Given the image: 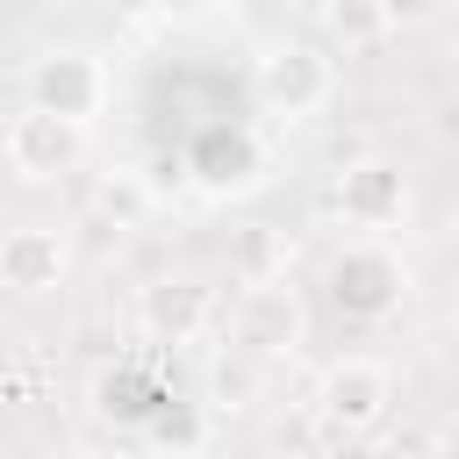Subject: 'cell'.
I'll list each match as a JSON object with an SVG mask.
<instances>
[{"mask_svg": "<svg viewBox=\"0 0 459 459\" xmlns=\"http://www.w3.org/2000/svg\"><path fill=\"white\" fill-rule=\"evenodd\" d=\"M323 294L344 323H387L402 301H409V265L394 244L380 237H344L323 265Z\"/></svg>", "mask_w": 459, "mask_h": 459, "instance_id": "obj_1", "label": "cell"}, {"mask_svg": "<svg viewBox=\"0 0 459 459\" xmlns=\"http://www.w3.org/2000/svg\"><path fill=\"white\" fill-rule=\"evenodd\" d=\"M108 93H115V72H108V57L86 50V43H50V50H36L29 72H22V108H43V115L79 122V129L100 122Z\"/></svg>", "mask_w": 459, "mask_h": 459, "instance_id": "obj_2", "label": "cell"}, {"mask_svg": "<svg viewBox=\"0 0 459 459\" xmlns=\"http://www.w3.org/2000/svg\"><path fill=\"white\" fill-rule=\"evenodd\" d=\"M330 93H337V65H330V50H316V43H301V36L265 43V50L251 57V100H258V115H273V122H308Z\"/></svg>", "mask_w": 459, "mask_h": 459, "instance_id": "obj_3", "label": "cell"}, {"mask_svg": "<svg viewBox=\"0 0 459 459\" xmlns=\"http://www.w3.org/2000/svg\"><path fill=\"white\" fill-rule=\"evenodd\" d=\"M387 409H394V373L380 359L344 351V359L323 366V380H316V423L330 437H373L387 423Z\"/></svg>", "mask_w": 459, "mask_h": 459, "instance_id": "obj_4", "label": "cell"}, {"mask_svg": "<svg viewBox=\"0 0 459 459\" xmlns=\"http://www.w3.org/2000/svg\"><path fill=\"white\" fill-rule=\"evenodd\" d=\"M86 143H93V129L57 122V115H43V108H14V115H7V136H0L7 172H14L22 186H50V179L79 172V165H86Z\"/></svg>", "mask_w": 459, "mask_h": 459, "instance_id": "obj_5", "label": "cell"}, {"mask_svg": "<svg viewBox=\"0 0 459 459\" xmlns=\"http://www.w3.org/2000/svg\"><path fill=\"white\" fill-rule=\"evenodd\" d=\"M230 337L237 351H251L258 366L265 359H294L301 337H308V308H301V287L280 273V280H251L237 294V316H230Z\"/></svg>", "mask_w": 459, "mask_h": 459, "instance_id": "obj_6", "label": "cell"}, {"mask_svg": "<svg viewBox=\"0 0 459 459\" xmlns=\"http://www.w3.org/2000/svg\"><path fill=\"white\" fill-rule=\"evenodd\" d=\"M208 323H215V287L201 273H158L136 294V330L151 344H194Z\"/></svg>", "mask_w": 459, "mask_h": 459, "instance_id": "obj_7", "label": "cell"}, {"mask_svg": "<svg viewBox=\"0 0 459 459\" xmlns=\"http://www.w3.org/2000/svg\"><path fill=\"white\" fill-rule=\"evenodd\" d=\"M337 215L351 222V230H394L402 215H409V172L394 165V158H359V165H344L337 172Z\"/></svg>", "mask_w": 459, "mask_h": 459, "instance_id": "obj_8", "label": "cell"}, {"mask_svg": "<svg viewBox=\"0 0 459 459\" xmlns=\"http://www.w3.org/2000/svg\"><path fill=\"white\" fill-rule=\"evenodd\" d=\"M72 273V237L57 222H14L0 237V280L7 294H50Z\"/></svg>", "mask_w": 459, "mask_h": 459, "instance_id": "obj_9", "label": "cell"}, {"mask_svg": "<svg viewBox=\"0 0 459 459\" xmlns=\"http://www.w3.org/2000/svg\"><path fill=\"white\" fill-rule=\"evenodd\" d=\"M186 172H194V186L201 194H251L258 179H265V143L251 136V129H208L194 151H186Z\"/></svg>", "mask_w": 459, "mask_h": 459, "instance_id": "obj_10", "label": "cell"}, {"mask_svg": "<svg viewBox=\"0 0 459 459\" xmlns=\"http://www.w3.org/2000/svg\"><path fill=\"white\" fill-rule=\"evenodd\" d=\"M316 22H323V36H330V43L366 50V43H380V36L394 29V7H380V0H323V7H316Z\"/></svg>", "mask_w": 459, "mask_h": 459, "instance_id": "obj_11", "label": "cell"}, {"mask_svg": "<svg viewBox=\"0 0 459 459\" xmlns=\"http://www.w3.org/2000/svg\"><path fill=\"white\" fill-rule=\"evenodd\" d=\"M151 208H158V186H151L143 172H100V179H93V215H100V222L136 230Z\"/></svg>", "mask_w": 459, "mask_h": 459, "instance_id": "obj_12", "label": "cell"}, {"mask_svg": "<svg viewBox=\"0 0 459 459\" xmlns=\"http://www.w3.org/2000/svg\"><path fill=\"white\" fill-rule=\"evenodd\" d=\"M251 394H258V359L251 351H215V366H208V402L222 409V416H237V409H251Z\"/></svg>", "mask_w": 459, "mask_h": 459, "instance_id": "obj_13", "label": "cell"}, {"mask_svg": "<svg viewBox=\"0 0 459 459\" xmlns=\"http://www.w3.org/2000/svg\"><path fill=\"white\" fill-rule=\"evenodd\" d=\"M237 258L251 265V280H280V265H273V258H280V244H273V230H265V222L237 237Z\"/></svg>", "mask_w": 459, "mask_h": 459, "instance_id": "obj_14", "label": "cell"}, {"mask_svg": "<svg viewBox=\"0 0 459 459\" xmlns=\"http://www.w3.org/2000/svg\"><path fill=\"white\" fill-rule=\"evenodd\" d=\"M430 459H459V409L437 416V430H430Z\"/></svg>", "mask_w": 459, "mask_h": 459, "instance_id": "obj_15", "label": "cell"}, {"mask_svg": "<svg viewBox=\"0 0 459 459\" xmlns=\"http://www.w3.org/2000/svg\"><path fill=\"white\" fill-rule=\"evenodd\" d=\"M122 459H194V452H179V445H136V452H122Z\"/></svg>", "mask_w": 459, "mask_h": 459, "instance_id": "obj_16", "label": "cell"}, {"mask_svg": "<svg viewBox=\"0 0 459 459\" xmlns=\"http://www.w3.org/2000/svg\"><path fill=\"white\" fill-rule=\"evenodd\" d=\"M194 459H244V452H194Z\"/></svg>", "mask_w": 459, "mask_h": 459, "instance_id": "obj_17", "label": "cell"}, {"mask_svg": "<svg viewBox=\"0 0 459 459\" xmlns=\"http://www.w3.org/2000/svg\"><path fill=\"white\" fill-rule=\"evenodd\" d=\"M452 337H459V294H452Z\"/></svg>", "mask_w": 459, "mask_h": 459, "instance_id": "obj_18", "label": "cell"}, {"mask_svg": "<svg viewBox=\"0 0 459 459\" xmlns=\"http://www.w3.org/2000/svg\"><path fill=\"white\" fill-rule=\"evenodd\" d=\"M452 230H459V208H452Z\"/></svg>", "mask_w": 459, "mask_h": 459, "instance_id": "obj_19", "label": "cell"}]
</instances>
